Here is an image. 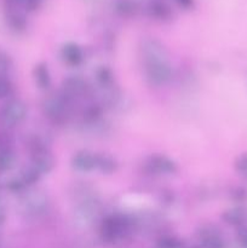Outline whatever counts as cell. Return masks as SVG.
Returning <instances> with one entry per match:
<instances>
[{
	"mask_svg": "<svg viewBox=\"0 0 247 248\" xmlns=\"http://www.w3.org/2000/svg\"><path fill=\"white\" fill-rule=\"evenodd\" d=\"M145 79L153 86L166 85L172 79V65L165 46L154 38L144 39L140 45Z\"/></svg>",
	"mask_w": 247,
	"mask_h": 248,
	"instance_id": "cell-1",
	"label": "cell"
},
{
	"mask_svg": "<svg viewBox=\"0 0 247 248\" xmlns=\"http://www.w3.org/2000/svg\"><path fill=\"white\" fill-rule=\"evenodd\" d=\"M133 228V220L123 213H114L104 217L99 227V235L106 244H115L125 239Z\"/></svg>",
	"mask_w": 247,
	"mask_h": 248,
	"instance_id": "cell-2",
	"label": "cell"
},
{
	"mask_svg": "<svg viewBox=\"0 0 247 248\" xmlns=\"http://www.w3.org/2000/svg\"><path fill=\"white\" fill-rule=\"evenodd\" d=\"M50 200L44 191L27 190L22 194L21 211L28 218H40L47 213Z\"/></svg>",
	"mask_w": 247,
	"mask_h": 248,
	"instance_id": "cell-3",
	"label": "cell"
},
{
	"mask_svg": "<svg viewBox=\"0 0 247 248\" xmlns=\"http://www.w3.org/2000/svg\"><path fill=\"white\" fill-rule=\"evenodd\" d=\"M28 115L26 103L18 98H10L0 109V120L6 127H16L23 123Z\"/></svg>",
	"mask_w": 247,
	"mask_h": 248,
	"instance_id": "cell-4",
	"label": "cell"
},
{
	"mask_svg": "<svg viewBox=\"0 0 247 248\" xmlns=\"http://www.w3.org/2000/svg\"><path fill=\"white\" fill-rule=\"evenodd\" d=\"M70 104L72 102L65 98L62 92L60 91L58 93H53L46 97L43 101L41 108H43L44 114L50 120L55 121V123H61L67 118Z\"/></svg>",
	"mask_w": 247,
	"mask_h": 248,
	"instance_id": "cell-5",
	"label": "cell"
},
{
	"mask_svg": "<svg viewBox=\"0 0 247 248\" xmlns=\"http://www.w3.org/2000/svg\"><path fill=\"white\" fill-rule=\"evenodd\" d=\"M144 169L153 176H172L178 171L177 162L171 157L161 154H155L148 157Z\"/></svg>",
	"mask_w": 247,
	"mask_h": 248,
	"instance_id": "cell-6",
	"label": "cell"
},
{
	"mask_svg": "<svg viewBox=\"0 0 247 248\" xmlns=\"http://www.w3.org/2000/svg\"><path fill=\"white\" fill-rule=\"evenodd\" d=\"M89 91V86L85 79H82L79 75H70L65 78L62 82V92L63 96L70 102L77 101L80 97H84Z\"/></svg>",
	"mask_w": 247,
	"mask_h": 248,
	"instance_id": "cell-7",
	"label": "cell"
},
{
	"mask_svg": "<svg viewBox=\"0 0 247 248\" xmlns=\"http://www.w3.org/2000/svg\"><path fill=\"white\" fill-rule=\"evenodd\" d=\"M31 164L41 174H47L55 169L56 160L51 153L50 148H44V149H39L31 153Z\"/></svg>",
	"mask_w": 247,
	"mask_h": 248,
	"instance_id": "cell-8",
	"label": "cell"
},
{
	"mask_svg": "<svg viewBox=\"0 0 247 248\" xmlns=\"http://www.w3.org/2000/svg\"><path fill=\"white\" fill-rule=\"evenodd\" d=\"M72 167L77 172H91L96 170V153L81 149L72 157Z\"/></svg>",
	"mask_w": 247,
	"mask_h": 248,
	"instance_id": "cell-9",
	"label": "cell"
},
{
	"mask_svg": "<svg viewBox=\"0 0 247 248\" xmlns=\"http://www.w3.org/2000/svg\"><path fill=\"white\" fill-rule=\"evenodd\" d=\"M84 57L82 48L77 44L72 43V41L65 43L61 48V58L65 64L70 65V67H77V65L81 64Z\"/></svg>",
	"mask_w": 247,
	"mask_h": 248,
	"instance_id": "cell-10",
	"label": "cell"
},
{
	"mask_svg": "<svg viewBox=\"0 0 247 248\" xmlns=\"http://www.w3.org/2000/svg\"><path fill=\"white\" fill-rule=\"evenodd\" d=\"M222 220L230 227H244L247 223V207L242 205L228 208L222 215Z\"/></svg>",
	"mask_w": 247,
	"mask_h": 248,
	"instance_id": "cell-11",
	"label": "cell"
},
{
	"mask_svg": "<svg viewBox=\"0 0 247 248\" xmlns=\"http://www.w3.org/2000/svg\"><path fill=\"white\" fill-rule=\"evenodd\" d=\"M33 78L38 89L43 91H47L50 89L52 79H51L50 69L45 62H39L38 64H35L33 69Z\"/></svg>",
	"mask_w": 247,
	"mask_h": 248,
	"instance_id": "cell-12",
	"label": "cell"
},
{
	"mask_svg": "<svg viewBox=\"0 0 247 248\" xmlns=\"http://www.w3.org/2000/svg\"><path fill=\"white\" fill-rule=\"evenodd\" d=\"M119 164L114 156L109 154H96V170L102 174H113L118 171Z\"/></svg>",
	"mask_w": 247,
	"mask_h": 248,
	"instance_id": "cell-13",
	"label": "cell"
},
{
	"mask_svg": "<svg viewBox=\"0 0 247 248\" xmlns=\"http://www.w3.org/2000/svg\"><path fill=\"white\" fill-rule=\"evenodd\" d=\"M17 155L10 144L0 147V173H5L12 170L16 165Z\"/></svg>",
	"mask_w": 247,
	"mask_h": 248,
	"instance_id": "cell-14",
	"label": "cell"
},
{
	"mask_svg": "<svg viewBox=\"0 0 247 248\" xmlns=\"http://www.w3.org/2000/svg\"><path fill=\"white\" fill-rule=\"evenodd\" d=\"M41 176H43V174H41L33 165L29 164L28 166L23 167V169L21 170V172H19L18 174V178L21 179V182L23 183V186H26V189H29L38 183L39 179L41 178Z\"/></svg>",
	"mask_w": 247,
	"mask_h": 248,
	"instance_id": "cell-15",
	"label": "cell"
},
{
	"mask_svg": "<svg viewBox=\"0 0 247 248\" xmlns=\"http://www.w3.org/2000/svg\"><path fill=\"white\" fill-rule=\"evenodd\" d=\"M102 115H103V107L98 103H94L86 107L82 113V119L87 125H97L101 121Z\"/></svg>",
	"mask_w": 247,
	"mask_h": 248,
	"instance_id": "cell-16",
	"label": "cell"
},
{
	"mask_svg": "<svg viewBox=\"0 0 247 248\" xmlns=\"http://www.w3.org/2000/svg\"><path fill=\"white\" fill-rule=\"evenodd\" d=\"M148 12L152 17L159 21H166L171 17V11L169 6L161 1H152L148 6Z\"/></svg>",
	"mask_w": 247,
	"mask_h": 248,
	"instance_id": "cell-17",
	"label": "cell"
},
{
	"mask_svg": "<svg viewBox=\"0 0 247 248\" xmlns=\"http://www.w3.org/2000/svg\"><path fill=\"white\" fill-rule=\"evenodd\" d=\"M96 82L101 89H107V87H111L114 85V75L110 68L108 67H99L96 70Z\"/></svg>",
	"mask_w": 247,
	"mask_h": 248,
	"instance_id": "cell-18",
	"label": "cell"
},
{
	"mask_svg": "<svg viewBox=\"0 0 247 248\" xmlns=\"http://www.w3.org/2000/svg\"><path fill=\"white\" fill-rule=\"evenodd\" d=\"M195 235L198 241H202V240L210 239L213 236H222V232L215 224H203L199 227V229L195 232Z\"/></svg>",
	"mask_w": 247,
	"mask_h": 248,
	"instance_id": "cell-19",
	"label": "cell"
},
{
	"mask_svg": "<svg viewBox=\"0 0 247 248\" xmlns=\"http://www.w3.org/2000/svg\"><path fill=\"white\" fill-rule=\"evenodd\" d=\"M157 248H188L183 240L174 236H162L157 240Z\"/></svg>",
	"mask_w": 247,
	"mask_h": 248,
	"instance_id": "cell-20",
	"label": "cell"
},
{
	"mask_svg": "<svg viewBox=\"0 0 247 248\" xmlns=\"http://www.w3.org/2000/svg\"><path fill=\"white\" fill-rule=\"evenodd\" d=\"M234 167L235 171L240 177L247 179V153H242L236 157L234 162Z\"/></svg>",
	"mask_w": 247,
	"mask_h": 248,
	"instance_id": "cell-21",
	"label": "cell"
},
{
	"mask_svg": "<svg viewBox=\"0 0 247 248\" xmlns=\"http://www.w3.org/2000/svg\"><path fill=\"white\" fill-rule=\"evenodd\" d=\"M199 247L200 248H225V241L223 240L222 236H213L210 239L202 240V241H199Z\"/></svg>",
	"mask_w": 247,
	"mask_h": 248,
	"instance_id": "cell-22",
	"label": "cell"
},
{
	"mask_svg": "<svg viewBox=\"0 0 247 248\" xmlns=\"http://www.w3.org/2000/svg\"><path fill=\"white\" fill-rule=\"evenodd\" d=\"M14 93V85L7 77L0 78V99H6Z\"/></svg>",
	"mask_w": 247,
	"mask_h": 248,
	"instance_id": "cell-23",
	"label": "cell"
},
{
	"mask_svg": "<svg viewBox=\"0 0 247 248\" xmlns=\"http://www.w3.org/2000/svg\"><path fill=\"white\" fill-rule=\"evenodd\" d=\"M116 11L121 15H132L136 11V5L132 0H119L116 2Z\"/></svg>",
	"mask_w": 247,
	"mask_h": 248,
	"instance_id": "cell-24",
	"label": "cell"
},
{
	"mask_svg": "<svg viewBox=\"0 0 247 248\" xmlns=\"http://www.w3.org/2000/svg\"><path fill=\"white\" fill-rule=\"evenodd\" d=\"M12 67V60L6 52L0 50V78L6 77Z\"/></svg>",
	"mask_w": 247,
	"mask_h": 248,
	"instance_id": "cell-25",
	"label": "cell"
},
{
	"mask_svg": "<svg viewBox=\"0 0 247 248\" xmlns=\"http://www.w3.org/2000/svg\"><path fill=\"white\" fill-rule=\"evenodd\" d=\"M230 198L237 203H242L247 201V190L242 186H235L230 190Z\"/></svg>",
	"mask_w": 247,
	"mask_h": 248,
	"instance_id": "cell-26",
	"label": "cell"
},
{
	"mask_svg": "<svg viewBox=\"0 0 247 248\" xmlns=\"http://www.w3.org/2000/svg\"><path fill=\"white\" fill-rule=\"evenodd\" d=\"M239 241L240 246L247 248V228H242L239 232Z\"/></svg>",
	"mask_w": 247,
	"mask_h": 248,
	"instance_id": "cell-27",
	"label": "cell"
},
{
	"mask_svg": "<svg viewBox=\"0 0 247 248\" xmlns=\"http://www.w3.org/2000/svg\"><path fill=\"white\" fill-rule=\"evenodd\" d=\"M6 220V210H5V206L2 205L1 200H0V227H2Z\"/></svg>",
	"mask_w": 247,
	"mask_h": 248,
	"instance_id": "cell-28",
	"label": "cell"
},
{
	"mask_svg": "<svg viewBox=\"0 0 247 248\" xmlns=\"http://www.w3.org/2000/svg\"><path fill=\"white\" fill-rule=\"evenodd\" d=\"M176 2L183 9H190L193 6V0H176Z\"/></svg>",
	"mask_w": 247,
	"mask_h": 248,
	"instance_id": "cell-29",
	"label": "cell"
},
{
	"mask_svg": "<svg viewBox=\"0 0 247 248\" xmlns=\"http://www.w3.org/2000/svg\"><path fill=\"white\" fill-rule=\"evenodd\" d=\"M1 189H2V186H1V183H0V191H1Z\"/></svg>",
	"mask_w": 247,
	"mask_h": 248,
	"instance_id": "cell-30",
	"label": "cell"
},
{
	"mask_svg": "<svg viewBox=\"0 0 247 248\" xmlns=\"http://www.w3.org/2000/svg\"><path fill=\"white\" fill-rule=\"evenodd\" d=\"M239 248H245V247H242V246H240V247H239Z\"/></svg>",
	"mask_w": 247,
	"mask_h": 248,
	"instance_id": "cell-31",
	"label": "cell"
}]
</instances>
